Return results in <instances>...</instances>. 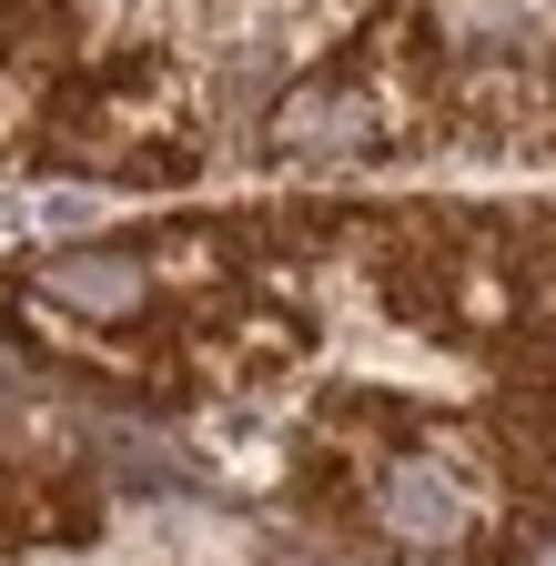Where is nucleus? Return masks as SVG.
Wrapping results in <instances>:
<instances>
[{"mask_svg":"<svg viewBox=\"0 0 556 566\" xmlns=\"http://www.w3.org/2000/svg\"><path fill=\"white\" fill-rule=\"evenodd\" d=\"M365 516H375V536L405 546V556H465L496 506H485L475 455H465L455 436H436V446H395V455L365 475Z\"/></svg>","mask_w":556,"mask_h":566,"instance_id":"f257e3e1","label":"nucleus"},{"mask_svg":"<svg viewBox=\"0 0 556 566\" xmlns=\"http://www.w3.org/2000/svg\"><path fill=\"white\" fill-rule=\"evenodd\" d=\"M405 61V41H375L365 61H334L324 82H304L284 102V122H273V142H284L294 163H344V153H375V142L395 132V112H415V92H385V71Z\"/></svg>","mask_w":556,"mask_h":566,"instance_id":"f03ea898","label":"nucleus"},{"mask_svg":"<svg viewBox=\"0 0 556 566\" xmlns=\"http://www.w3.org/2000/svg\"><path fill=\"white\" fill-rule=\"evenodd\" d=\"M21 283L72 324H143L162 273H153V243H61V253L21 263Z\"/></svg>","mask_w":556,"mask_h":566,"instance_id":"7ed1b4c3","label":"nucleus"}]
</instances>
